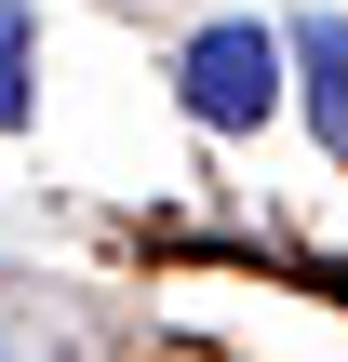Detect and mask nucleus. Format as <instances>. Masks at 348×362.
<instances>
[{
  "label": "nucleus",
  "instance_id": "1",
  "mask_svg": "<svg viewBox=\"0 0 348 362\" xmlns=\"http://www.w3.org/2000/svg\"><path fill=\"white\" fill-rule=\"evenodd\" d=\"M282 27H255V13H228V27H201L188 54H174V94H188V121L201 134H255L268 107H282Z\"/></svg>",
  "mask_w": 348,
  "mask_h": 362
},
{
  "label": "nucleus",
  "instance_id": "2",
  "mask_svg": "<svg viewBox=\"0 0 348 362\" xmlns=\"http://www.w3.org/2000/svg\"><path fill=\"white\" fill-rule=\"evenodd\" d=\"M282 54L308 67V107H322V148L348 161V13H295V27H282Z\"/></svg>",
  "mask_w": 348,
  "mask_h": 362
},
{
  "label": "nucleus",
  "instance_id": "3",
  "mask_svg": "<svg viewBox=\"0 0 348 362\" xmlns=\"http://www.w3.org/2000/svg\"><path fill=\"white\" fill-rule=\"evenodd\" d=\"M27 81H40V27H27V0H0V134H13V121L40 107Z\"/></svg>",
  "mask_w": 348,
  "mask_h": 362
}]
</instances>
